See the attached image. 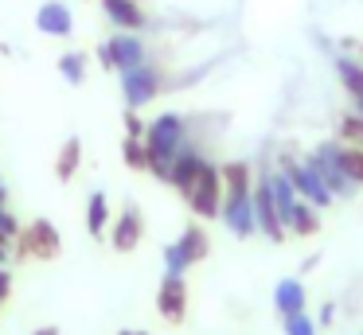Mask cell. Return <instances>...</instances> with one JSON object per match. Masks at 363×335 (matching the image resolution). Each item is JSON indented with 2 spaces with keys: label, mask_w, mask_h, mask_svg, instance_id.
I'll return each mask as SVG.
<instances>
[{
  "label": "cell",
  "mask_w": 363,
  "mask_h": 335,
  "mask_svg": "<svg viewBox=\"0 0 363 335\" xmlns=\"http://www.w3.org/2000/svg\"><path fill=\"white\" fill-rule=\"evenodd\" d=\"M141 140H145V152H149V171L168 183L172 160L180 156V148L188 144V121H184L180 113H160L145 125Z\"/></svg>",
  "instance_id": "1"
},
{
  "label": "cell",
  "mask_w": 363,
  "mask_h": 335,
  "mask_svg": "<svg viewBox=\"0 0 363 335\" xmlns=\"http://www.w3.org/2000/svg\"><path fill=\"white\" fill-rule=\"evenodd\" d=\"M277 168L285 171V176L293 179V187H297V195L305 203H313L316 210H324V207H332V203H336V195L328 191V187H324V179H320V171L313 168V160H297V156H277Z\"/></svg>",
  "instance_id": "2"
},
{
  "label": "cell",
  "mask_w": 363,
  "mask_h": 335,
  "mask_svg": "<svg viewBox=\"0 0 363 335\" xmlns=\"http://www.w3.org/2000/svg\"><path fill=\"white\" fill-rule=\"evenodd\" d=\"M308 160H313V168L320 171L324 187H328L336 199H352V195H355V187H359V183H355V179L344 171V164H340V140H324Z\"/></svg>",
  "instance_id": "3"
},
{
  "label": "cell",
  "mask_w": 363,
  "mask_h": 335,
  "mask_svg": "<svg viewBox=\"0 0 363 335\" xmlns=\"http://www.w3.org/2000/svg\"><path fill=\"white\" fill-rule=\"evenodd\" d=\"M59 249H63V238H59V230L51 226V218H35V222L20 226V234H16V254L20 257L51 261V257H59Z\"/></svg>",
  "instance_id": "4"
},
{
  "label": "cell",
  "mask_w": 363,
  "mask_h": 335,
  "mask_svg": "<svg viewBox=\"0 0 363 335\" xmlns=\"http://www.w3.org/2000/svg\"><path fill=\"white\" fill-rule=\"evenodd\" d=\"M164 90V78L152 62L145 67H133V70H121V98H125V109H145L152 98H160Z\"/></svg>",
  "instance_id": "5"
},
{
  "label": "cell",
  "mask_w": 363,
  "mask_h": 335,
  "mask_svg": "<svg viewBox=\"0 0 363 335\" xmlns=\"http://www.w3.org/2000/svg\"><path fill=\"white\" fill-rule=\"evenodd\" d=\"M188 207H191V215H199V218H215L223 210V171L215 168V164H203V171H199V179H196V187H191L188 195Z\"/></svg>",
  "instance_id": "6"
},
{
  "label": "cell",
  "mask_w": 363,
  "mask_h": 335,
  "mask_svg": "<svg viewBox=\"0 0 363 335\" xmlns=\"http://www.w3.org/2000/svg\"><path fill=\"white\" fill-rule=\"evenodd\" d=\"M223 226H227L235 238H250L258 234V222H254V195H223V210H219Z\"/></svg>",
  "instance_id": "7"
},
{
  "label": "cell",
  "mask_w": 363,
  "mask_h": 335,
  "mask_svg": "<svg viewBox=\"0 0 363 335\" xmlns=\"http://www.w3.org/2000/svg\"><path fill=\"white\" fill-rule=\"evenodd\" d=\"M157 312L172 327L184 324V316H188V280L164 273V280H160V288H157Z\"/></svg>",
  "instance_id": "8"
},
{
  "label": "cell",
  "mask_w": 363,
  "mask_h": 335,
  "mask_svg": "<svg viewBox=\"0 0 363 335\" xmlns=\"http://www.w3.org/2000/svg\"><path fill=\"white\" fill-rule=\"evenodd\" d=\"M254 222H258V234H266L269 242H281L285 238V226H281V218H277V203H274V195H269V183H266V176L254 183Z\"/></svg>",
  "instance_id": "9"
},
{
  "label": "cell",
  "mask_w": 363,
  "mask_h": 335,
  "mask_svg": "<svg viewBox=\"0 0 363 335\" xmlns=\"http://www.w3.org/2000/svg\"><path fill=\"white\" fill-rule=\"evenodd\" d=\"M113 51V70H133V67H145L149 62V47H145V39L137 35V31H118L113 39H106Z\"/></svg>",
  "instance_id": "10"
},
{
  "label": "cell",
  "mask_w": 363,
  "mask_h": 335,
  "mask_svg": "<svg viewBox=\"0 0 363 335\" xmlns=\"http://www.w3.org/2000/svg\"><path fill=\"white\" fill-rule=\"evenodd\" d=\"M35 31H43L51 39H67L74 31V12L63 0H43L40 12H35Z\"/></svg>",
  "instance_id": "11"
},
{
  "label": "cell",
  "mask_w": 363,
  "mask_h": 335,
  "mask_svg": "<svg viewBox=\"0 0 363 335\" xmlns=\"http://www.w3.org/2000/svg\"><path fill=\"white\" fill-rule=\"evenodd\" d=\"M141 234H145L141 210L125 207V210H121V218H113V222H110V246L118 249V254H133V249L141 246Z\"/></svg>",
  "instance_id": "12"
},
{
  "label": "cell",
  "mask_w": 363,
  "mask_h": 335,
  "mask_svg": "<svg viewBox=\"0 0 363 335\" xmlns=\"http://www.w3.org/2000/svg\"><path fill=\"white\" fill-rule=\"evenodd\" d=\"M203 164H207V160L196 152V148H188V144H184V148H180V156L172 160V171H168V183H172L180 195H188L191 187H196V179H199V171H203Z\"/></svg>",
  "instance_id": "13"
},
{
  "label": "cell",
  "mask_w": 363,
  "mask_h": 335,
  "mask_svg": "<svg viewBox=\"0 0 363 335\" xmlns=\"http://www.w3.org/2000/svg\"><path fill=\"white\" fill-rule=\"evenodd\" d=\"M102 12L118 31H141L149 23V16H145V8L137 0H102Z\"/></svg>",
  "instance_id": "14"
},
{
  "label": "cell",
  "mask_w": 363,
  "mask_h": 335,
  "mask_svg": "<svg viewBox=\"0 0 363 335\" xmlns=\"http://www.w3.org/2000/svg\"><path fill=\"white\" fill-rule=\"evenodd\" d=\"M266 183H269V195H274V203H277V218H281V226H285V218L293 215V207H297V187H293V179L285 176L281 168H269L266 171Z\"/></svg>",
  "instance_id": "15"
},
{
  "label": "cell",
  "mask_w": 363,
  "mask_h": 335,
  "mask_svg": "<svg viewBox=\"0 0 363 335\" xmlns=\"http://www.w3.org/2000/svg\"><path fill=\"white\" fill-rule=\"evenodd\" d=\"M305 285H301L297 277H285L274 285V308L277 316H293V312H305Z\"/></svg>",
  "instance_id": "16"
},
{
  "label": "cell",
  "mask_w": 363,
  "mask_h": 335,
  "mask_svg": "<svg viewBox=\"0 0 363 335\" xmlns=\"http://www.w3.org/2000/svg\"><path fill=\"white\" fill-rule=\"evenodd\" d=\"M223 195H246L254 191V171L246 160H227L223 164Z\"/></svg>",
  "instance_id": "17"
},
{
  "label": "cell",
  "mask_w": 363,
  "mask_h": 335,
  "mask_svg": "<svg viewBox=\"0 0 363 335\" xmlns=\"http://www.w3.org/2000/svg\"><path fill=\"white\" fill-rule=\"evenodd\" d=\"M176 246L184 249V257H188L191 265L203 261V257L211 254V238H207V230H203L199 222H188V226H184V234L176 238Z\"/></svg>",
  "instance_id": "18"
},
{
  "label": "cell",
  "mask_w": 363,
  "mask_h": 335,
  "mask_svg": "<svg viewBox=\"0 0 363 335\" xmlns=\"http://www.w3.org/2000/svg\"><path fill=\"white\" fill-rule=\"evenodd\" d=\"M285 230H289V234H297V238H308V234H316V230H320V210H316L313 203L297 199L293 215L285 218Z\"/></svg>",
  "instance_id": "19"
},
{
  "label": "cell",
  "mask_w": 363,
  "mask_h": 335,
  "mask_svg": "<svg viewBox=\"0 0 363 335\" xmlns=\"http://www.w3.org/2000/svg\"><path fill=\"white\" fill-rule=\"evenodd\" d=\"M110 199H106L102 191H94L86 199V230H90V238H102L106 230H110Z\"/></svg>",
  "instance_id": "20"
},
{
  "label": "cell",
  "mask_w": 363,
  "mask_h": 335,
  "mask_svg": "<svg viewBox=\"0 0 363 335\" xmlns=\"http://www.w3.org/2000/svg\"><path fill=\"white\" fill-rule=\"evenodd\" d=\"M79 164H82V140L79 137H67L63 148H59V160H55V176L67 183V179H74Z\"/></svg>",
  "instance_id": "21"
},
{
  "label": "cell",
  "mask_w": 363,
  "mask_h": 335,
  "mask_svg": "<svg viewBox=\"0 0 363 335\" xmlns=\"http://www.w3.org/2000/svg\"><path fill=\"white\" fill-rule=\"evenodd\" d=\"M336 74H340V82H344V90L352 93H363V62L359 59H347V55H340L336 59Z\"/></svg>",
  "instance_id": "22"
},
{
  "label": "cell",
  "mask_w": 363,
  "mask_h": 335,
  "mask_svg": "<svg viewBox=\"0 0 363 335\" xmlns=\"http://www.w3.org/2000/svg\"><path fill=\"white\" fill-rule=\"evenodd\" d=\"M59 78H63V82H71V86L86 82V55H82V51L59 55Z\"/></svg>",
  "instance_id": "23"
},
{
  "label": "cell",
  "mask_w": 363,
  "mask_h": 335,
  "mask_svg": "<svg viewBox=\"0 0 363 335\" xmlns=\"http://www.w3.org/2000/svg\"><path fill=\"white\" fill-rule=\"evenodd\" d=\"M121 160H125L133 171H149V152H145V140L141 137H125V144H121Z\"/></svg>",
  "instance_id": "24"
},
{
  "label": "cell",
  "mask_w": 363,
  "mask_h": 335,
  "mask_svg": "<svg viewBox=\"0 0 363 335\" xmlns=\"http://www.w3.org/2000/svg\"><path fill=\"white\" fill-rule=\"evenodd\" d=\"M340 164L355 183H363V144H340Z\"/></svg>",
  "instance_id": "25"
},
{
  "label": "cell",
  "mask_w": 363,
  "mask_h": 335,
  "mask_svg": "<svg viewBox=\"0 0 363 335\" xmlns=\"http://www.w3.org/2000/svg\"><path fill=\"white\" fill-rule=\"evenodd\" d=\"M281 327H285V335H316L320 324L308 312H293V316H281Z\"/></svg>",
  "instance_id": "26"
},
{
  "label": "cell",
  "mask_w": 363,
  "mask_h": 335,
  "mask_svg": "<svg viewBox=\"0 0 363 335\" xmlns=\"http://www.w3.org/2000/svg\"><path fill=\"white\" fill-rule=\"evenodd\" d=\"M188 269H191V261L184 257V249L176 246H164V273H172V277H188Z\"/></svg>",
  "instance_id": "27"
},
{
  "label": "cell",
  "mask_w": 363,
  "mask_h": 335,
  "mask_svg": "<svg viewBox=\"0 0 363 335\" xmlns=\"http://www.w3.org/2000/svg\"><path fill=\"white\" fill-rule=\"evenodd\" d=\"M16 234H20V222L9 215V207H0V238H9V242H12Z\"/></svg>",
  "instance_id": "28"
},
{
  "label": "cell",
  "mask_w": 363,
  "mask_h": 335,
  "mask_svg": "<svg viewBox=\"0 0 363 335\" xmlns=\"http://www.w3.org/2000/svg\"><path fill=\"white\" fill-rule=\"evenodd\" d=\"M145 125H149V121H141L137 109H125V132H129V137H145Z\"/></svg>",
  "instance_id": "29"
},
{
  "label": "cell",
  "mask_w": 363,
  "mask_h": 335,
  "mask_svg": "<svg viewBox=\"0 0 363 335\" xmlns=\"http://www.w3.org/2000/svg\"><path fill=\"white\" fill-rule=\"evenodd\" d=\"M9 293H12V273L4 269V265H0V304L9 300Z\"/></svg>",
  "instance_id": "30"
},
{
  "label": "cell",
  "mask_w": 363,
  "mask_h": 335,
  "mask_svg": "<svg viewBox=\"0 0 363 335\" xmlns=\"http://www.w3.org/2000/svg\"><path fill=\"white\" fill-rule=\"evenodd\" d=\"M332 319H336V304H324V308H320V316H316V324H320V327H328L332 324Z\"/></svg>",
  "instance_id": "31"
},
{
  "label": "cell",
  "mask_w": 363,
  "mask_h": 335,
  "mask_svg": "<svg viewBox=\"0 0 363 335\" xmlns=\"http://www.w3.org/2000/svg\"><path fill=\"white\" fill-rule=\"evenodd\" d=\"M98 62H102L106 70H113V51H110V43H102V47H98Z\"/></svg>",
  "instance_id": "32"
},
{
  "label": "cell",
  "mask_w": 363,
  "mask_h": 335,
  "mask_svg": "<svg viewBox=\"0 0 363 335\" xmlns=\"http://www.w3.org/2000/svg\"><path fill=\"white\" fill-rule=\"evenodd\" d=\"M9 257H12V246H9V238H0V265L9 261Z\"/></svg>",
  "instance_id": "33"
},
{
  "label": "cell",
  "mask_w": 363,
  "mask_h": 335,
  "mask_svg": "<svg viewBox=\"0 0 363 335\" xmlns=\"http://www.w3.org/2000/svg\"><path fill=\"white\" fill-rule=\"evenodd\" d=\"M32 335H59V327H55V324H43V327H35Z\"/></svg>",
  "instance_id": "34"
},
{
  "label": "cell",
  "mask_w": 363,
  "mask_h": 335,
  "mask_svg": "<svg viewBox=\"0 0 363 335\" xmlns=\"http://www.w3.org/2000/svg\"><path fill=\"white\" fill-rule=\"evenodd\" d=\"M118 335H149V331H141V327H121Z\"/></svg>",
  "instance_id": "35"
},
{
  "label": "cell",
  "mask_w": 363,
  "mask_h": 335,
  "mask_svg": "<svg viewBox=\"0 0 363 335\" xmlns=\"http://www.w3.org/2000/svg\"><path fill=\"white\" fill-rule=\"evenodd\" d=\"M352 101H355V113H359V117H363V93H355V98H352Z\"/></svg>",
  "instance_id": "36"
},
{
  "label": "cell",
  "mask_w": 363,
  "mask_h": 335,
  "mask_svg": "<svg viewBox=\"0 0 363 335\" xmlns=\"http://www.w3.org/2000/svg\"><path fill=\"white\" fill-rule=\"evenodd\" d=\"M4 195H9V191H4V187H0V207H4Z\"/></svg>",
  "instance_id": "37"
},
{
  "label": "cell",
  "mask_w": 363,
  "mask_h": 335,
  "mask_svg": "<svg viewBox=\"0 0 363 335\" xmlns=\"http://www.w3.org/2000/svg\"><path fill=\"white\" fill-rule=\"evenodd\" d=\"M359 62H363V43H359Z\"/></svg>",
  "instance_id": "38"
},
{
  "label": "cell",
  "mask_w": 363,
  "mask_h": 335,
  "mask_svg": "<svg viewBox=\"0 0 363 335\" xmlns=\"http://www.w3.org/2000/svg\"><path fill=\"white\" fill-rule=\"evenodd\" d=\"M355 144H363V132H359V140H355Z\"/></svg>",
  "instance_id": "39"
},
{
  "label": "cell",
  "mask_w": 363,
  "mask_h": 335,
  "mask_svg": "<svg viewBox=\"0 0 363 335\" xmlns=\"http://www.w3.org/2000/svg\"><path fill=\"white\" fill-rule=\"evenodd\" d=\"M0 187H4V183H0Z\"/></svg>",
  "instance_id": "40"
}]
</instances>
